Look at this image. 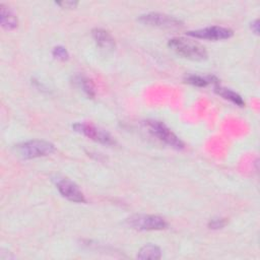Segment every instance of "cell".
Here are the masks:
<instances>
[{"label":"cell","mask_w":260,"mask_h":260,"mask_svg":"<svg viewBox=\"0 0 260 260\" xmlns=\"http://www.w3.org/2000/svg\"><path fill=\"white\" fill-rule=\"evenodd\" d=\"M169 47L179 56L193 60L202 61L207 58V52L200 44L185 38H173L169 40Z\"/></svg>","instance_id":"obj_1"},{"label":"cell","mask_w":260,"mask_h":260,"mask_svg":"<svg viewBox=\"0 0 260 260\" xmlns=\"http://www.w3.org/2000/svg\"><path fill=\"white\" fill-rule=\"evenodd\" d=\"M53 56L56 58V59H59V60H62V61H65L68 59L69 57V54L67 52V50L62 47V46H57L53 49Z\"/></svg>","instance_id":"obj_15"},{"label":"cell","mask_w":260,"mask_h":260,"mask_svg":"<svg viewBox=\"0 0 260 260\" xmlns=\"http://www.w3.org/2000/svg\"><path fill=\"white\" fill-rule=\"evenodd\" d=\"M144 126L150 135H152L159 141L164 142L165 144L175 149L184 148V143L182 142V140L162 122L155 120H147L144 122Z\"/></svg>","instance_id":"obj_2"},{"label":"cell","mask_w":260,"mask_h":260,"mask_svg":"<svg viewBox=\"0 0 260 260\" xmlns=\"http://www.w3.org/2000/svg\"><path fill=\"white\" fill-rule=\"evenodd\" d=\"M73 82L75 85L80 88L88 98L92 99L95 95V88L93 82L86 76L84 75H75L73 77Z\"/></svg>","instance_id":"obj_11"},{"label":"cell","mask_w":260,"mask_h":260,"mask_svg":"<svg viewBox=\"0 0 260 260\" xmlns=\"http://www.w3.org/2000/svg\"><path fill=\"white\" fill-rule=\"evenodd\" d=\"M56 4L61 6L62 8H74L78 3L75 1H61V2H56Z\"/></svg>","instance_id":"obj_17"},{"label":"cell","mask_w":260,"mask_h":260,"mask_svg":"<svg viewBox=\"0 0 260 260\" xmlns=\"http://www.w3.org/2000/svg\"><path fill=\"white\" fill-rule=\"evenodd\" d=\"M0 18H1V25L3 28L7 29V30H11L14 29L15 27H17L18 24V20L16 15L12 12L11 9H9V7L5 6L4 4H0Z\"/></svg>","instance_id":"obj_10"},{"label":"cell","mask_w":260,"mask_h":260,"mask_svg":"<svg viewBox=\"0 0 260 260\" xmlns=\"http://www.w3.org/2000/svg\"><path fill=\"white\" fill-rule=\"evenodd\" d=\"M57 188L60 194L66 199L76 202L83 203L85 202V198L79 187L69 179H61L57 183Z\"/></svg>","instance_id":"obj_8"},{"label":"cell","mask_w":260,"mask_h":260,"mask_svg":"<svg viewBox=\"0 0 260 260\" xmlns=\"http://www.w3.org/2000/svg\"><path fill=\"white\" fill-rule=\"evenodd\" d=\"M126 223L138 231H159L168 226L164 217L154 214H134L126 219Z\"/></svg>","instance_id":"obj_4"},{"label":"cell","mask_w":260,"mask_h":260,"mask_svg":"<svg viewBox=\"0 0 260 260\" xmlns=\"http://www.w3.org/2000/svg\"><path fill=\"white\" fill-rule=\"evenodd\" d=\"M139 21L150 26L161 28H178L183 25V22L179 18L159 12H148L142 14L139 17Z\"/></svg>","instance_id":"obj_5"},{"label":"cell","mask_w":260,"mask_h":260,"mask_svg":"<svg viewBox=\"0 0 260 260\" xmlns=\"http://www.w3.org/2000/svg\"><path fill=\"white\" fill-rule=\"evenodd\" d=\"M92 39L94 40L95 44L105 51H113L115 49V40L112 35L101 27H95L91 30Z\"/></svg>","instance_id":"obj_9"},{"label":"cell","mask_w":260,"mask_h":260,"mask_svg":"<svg viewBox=\"0 0 260 260\" xmlns=\"http://www.w3.org/2000/svg\"><path fill=\"white\" fill-rule=\"evenodd\" d=\"M252 25H251V27H252V29H253V31L257 35L258 34V31H259V24H258V19H256V20H254L252 23H251Z\"/></svg>","instance_id":"obj_18"},{"label":"cell","mask_w":260,"mask_h":260,"mask_svg":"<svg viewBox=\"0 0 260 260\" xmlns=\"http://www.w3.org/2000/svg\"><path fill=\"white\" fill-rule=\"evenodd\" d=\"M15 149L19 156L24 159H30L52 154L55 151V146L49 141L36 139L17 144Z\"/></svg>","instance_id":"obj_3"},{"label":"cell","mask_w":260,"mask_h":260,"mask_svg":"<svg viewBox=\"0 0 260 260\" xmlns=\"http://www.w3.org/2000/svg\"><path fill=\"white\" fill-rule=\"evenodd\" d=\"M161 257V251L160 249L152 244H147L145 246H143L138 254H137V258L138 259H159Z\"/></svg>","instance_id":"obj_13"},{"label":"cell","mask_w":260,"mask_h":260,"mask_svg":"<svg viewBox=\"0 0 260 260\" xmlns=\"http://www.w3.org/2000/svg\"><path fill=\"white\" fill-rule=\"evenodd\" d=\"M214 90H215V92L217 94H219L220 96H222L225 100H229L233 104H235V105H237L239 107H244L245 106V102L242 99V96L240 94H238L237 92H235L234 90H232L230 88L221 87L219 85H215Z\"/></svg>","instance_id":"obj_12"},{"label":"cell","mask_w":260,"mask_h":260,"mask_svg":"<svg viewBox=\"0 0 260 260\" xmlns=\"http://www.w3.org/2000/svg\"><path fill=\"white\" fill-rule=\"evenodd\" d=\"M187 83L198 87H204L209 83H218V80L214 76H201V75H189L185 78Z\"/></svg>","instance_id":"obj_14"},{"label":"cell","mask_w":260,"mask_h":260,"mask_svg":"<svg viewBox=\"0 0 260 260\" xmlns=\"http://www.w3.org/2000/svg\"><path fill=\"white\" fill-rule=\"evenodd\" d=\"M73 128L75 129V131L79 132L80 134L86 136L87 138H89L95 142L106 144V145H112L115 143V139L113 138V136L110 133H108L104 129L96 127L93 124L77 123V124L73 125Z\"/></svg>","instance_id":"obj_6"},{"label":"cell","mask_w":260,"mask_h":260,"mask_svg":"<svg viewBox=\"0 0 260 260\" xmlns=\"http://www.w3.org/2000/svg\"><path fill=\"white\" fill-rule=\"evenodd\" d=\"M225 223H226V220H225L224 218H213V219H211V220L209 221L208 226H209L210 229L216 230V229H221V228H223V226L225 225Z\"/></svg>","instance_id":"obj_16"},{"label":"cell","mask_w":260,"mask_h":260,"mask_svg":"<svg viewBox=\"0 0 260 260\" xmlns=\"http://www.w3.org/2000/svg\"><path fill=\"white\" fill-rule=\"evenodd\" d=\"M188 36L196 39H203V40H209V41H220V40H226L233 37L234 32L231 28L224 27V26H208L196 30H190L187 32Z\"/></svg>","instance_id":"obj_7"}]
</instances>
